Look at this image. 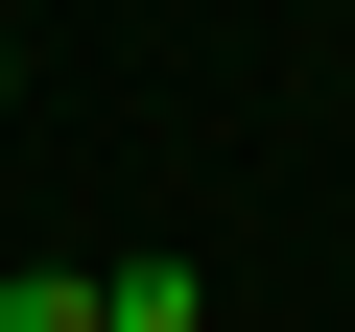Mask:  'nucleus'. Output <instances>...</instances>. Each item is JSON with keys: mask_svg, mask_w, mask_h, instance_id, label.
Returning a JSON list of instances; mask_svg holds the SVG:
<instances>
[{"mask_svg": "<svg viewBox=\"0 0 355 332\" xmlns=\"http://www.w3.org/2000/svg\"><path fill=\"white\" fill-rule=\"evenodd\" d=\"M0 332H95V261H24V285H0Z\"/></svg>", "mask_w": 355, "mask_h": 332, "instance_id": "2", "label": "nucleus"}, {"mask_svg": "<svg viewBox=\"0 0 355 332\" xmlns=\"http://www.w3.org/2000/svg\"><path fill=\"white\" fill-rule=\"evenodd\" d=\"M95 332H190V261H166V238H142V261H95Z\"/></svg>", "mask_w": 355, "mask_h": 332, "instance_id": "1", "label": "nucleus"}]
</instances>
